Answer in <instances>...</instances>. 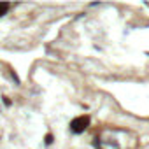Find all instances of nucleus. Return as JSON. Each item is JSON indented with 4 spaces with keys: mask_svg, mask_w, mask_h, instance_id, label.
Segmentation results:
<instances>
[{
    "mask_svg": "<svg viewBox=\"0 0 149 149\" xmlns=\"http://www.w3.org/2000/svg\"><path fill=\"white\" fill-rule=\"evenodd\" d=\"M88 123H90V119L86 118V116H81V118H77V119H74L72 121V125H70V128L74 130V132H82L84 128H86L88 126Z\"/></svg>",
    "mask_w": 149,
    "mask_h": 149,
    "instance_id": "obj_1",
    "label": "nucleus"
},
{
    "mask_svg": "<svg viewBox=\"0 0 149 149\" xmlns=\"http://www.w3.org/2000/svg\"><path fill=\"white\" fill-rule=\"evenodd\" d=\"M7 9H9V4H0V16H2Z\"/></svg>",
    "mask_w": 149,
    "mask_h": 149,
    "instance_id": "obj_2",
    "label": "nucleus"
}]
</instances>
